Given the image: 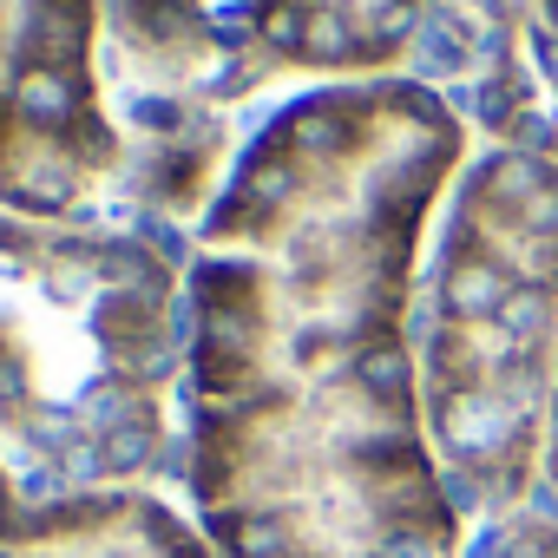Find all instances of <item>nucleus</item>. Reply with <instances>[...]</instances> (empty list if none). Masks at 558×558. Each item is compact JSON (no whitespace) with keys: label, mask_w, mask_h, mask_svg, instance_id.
Wrapping results in <instances>:
<instances>
[{"label":"nucleus","mask_w":558,"mask_h":558,"mask_svg":"<svg viewBox=\"0 0 558 558\" xmlns=\"http://www.w3.org/2000/svg\"><path fill=\"white\" fill-rule=\"evenodd\" d=\"M99 14L112 99H197L230 112L269 86V73L236 47L223 0H99Z\"/></svg>","instance_id":"7"},{"label":"nucleus","mask_w":558,"mask_h":558,"mask_svg":"<svg viewBox=\"0 0 558 558\" xmlns=\"http://www.w3.org/2000/svg\"><path fill=\"white\" fill-rule=\"evenodd\" d=\"M236 47L269 73H310L329 86L401 80L395 66L414 60L427 0H223Z\"/></svg>","instance_id":"6"},{"label":"nucleus","mask_w":558,"mask_h":558,"mask_svg":"<svg viewBox=\"0 0 558 558\" xmlns=\"http://www.w3.org/2000/svg\"><path fill=\"white\" fill-rule=\"evenodd\" d=\"M466 171L421 80L276 106L191 230L178 480L217 558H460L421 408V236Z\"/></svg>","instance_id":"1"},{"label":"nucleus","mask_w":558,"mask_h":558,"mask_svg":"<svg viewBox=\"0 0 558 558\" xmlns=\"http://www.w3.org/2000/svg\"><path fill=\"white\" fill-rule=\"evenodd\" d=\"M191 236L0 210V460L27 493L158 486L184 453Z\"/></svg>","instance_id":"2"},{"label":"nucleus","mask_w":558,"mask_h":558,"mask_svg":"<svg viewBox=\"0 0 558 558\" xmlns=\"http://www.w3.org/2000/svg\"><path fill=\"white\" fill-rule=\"evenodd\" d=\"M119 151L99 0H0V210L106 217Z\"/></svg>","instance_id":"4"},{"label":"nucleus","mask_w":558,"mask_h":558,"mask_svg":"<svg viewBox=\"0 0 558 558\" xmlns=\"http://www.w3.org/2000/svg\"><path fill=\"white\" fill-rule=\"evenodd\" d=\"M538 14L551 21V34H558V0H538Z\"/></svg>","instance_id":"11"},{"label":"nucleus","mask_w":558,"mask_h":558,"mask_svg":"<svg viewBox=\"0 0 558 558\" xmlns=\"http://www.w3.org/2000/svg\"><path fill=\"white\" fill-rule=\"evenodd\" d=\"M545 486L558 499V381H551V421H545Z\"/></svg>","instance_id":"10"},{"label":"nucleus","mask_w":558,"mask_h":558,"mask_svg":"<svg viewBox=\"0 0 558 558\" xmlns=\"http://www.w3.org/2000/svg\"><path fill=\"white\" fill-rule=\"evenodd\" d=\"M493 558H558V525H551V519L512 525V532L493 545Z\"/></svg>","instance_id":"9"},{"label":"nucleus","mask_w":558,"mask_h":558,"mask_svg":"<svg viewBox=\"0 0 558 558\" xmlns=\"http://www.w3.org/2000/svg\"><path fill=\"white\" fill-rule=\"evenodd\" d=\"M414 80L460 125H480L493 151L558 165V34L538 0H427Z\"/></svg>","instance_id":"5"},{"label":"nucleus","mask_w":558,"mask_h":558,"mask_svg":"<svg viewBox=\"0 0 558 558\" xmlns=\"http://www.w3.org/2000/svg\"><path fill=\"white\" fill-rule=\"evenodd\" d=\"M0 558H217L191 506L158 486L112 493H27L0 460Z\"/></svg>","instance_id":"8"},{"label":"nucleus","mask_w":558,"mask_h":558,"mask_svg":"<svg viewBox=\"0 0 558 558\" xmlns=\"http://www.w3.org/2000/svg\"><path fill=\"white\" fill-rule=\"evenodd\" d=\"M421 408L460 512H512L545 480L558 381V165L486 151L453 178L421 276Z\"/></svg>","instance_id":"3"}]
</instances>
